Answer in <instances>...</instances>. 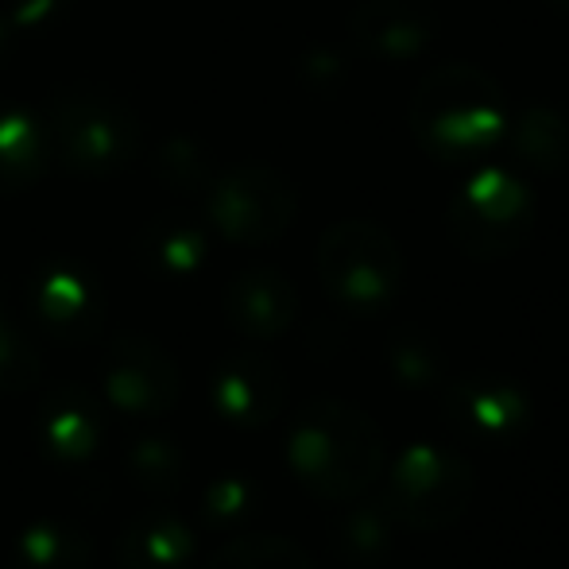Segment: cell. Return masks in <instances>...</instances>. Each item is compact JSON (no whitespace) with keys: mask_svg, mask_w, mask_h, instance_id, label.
<instances>
[{"mask_svg":"<svg viewBox=\"0 0 569 569\" xmlns=\"http://www.w3.org/2000/svg\"><path fill=\"white\" fill-rule=\"evenodd\" d=\"M128 472L151 496H174L187 480V457L167 435H136L128 446Z\"/></svg>","mask_w":569,"mask_h":569,"instance_id":"d6986e66","label":"cell"},{"mask_svg":"<svg viewBox=\"0 0 569 569\" xmlns=\"http://www.w3.org/2000/svg\"><path fill=\"white\" fill-rule=\"evenodd\" d=\"M47 140H51V156L62 159L74 174L106 179L132 163L140 120L117 93L93 82H74L54 98Z\"/></svg>","mask_w":569,"mask_h":569,"instance_id":"3957f363","label":"cell"},{"mask_svg":"<svg viewBox=\"0 0 569 569\" xmlns=\"http://www.w3.org/2000/svg\"><path fill=\"white\" fill-rule=\"evenodd\" d=\"M194 531L174 511H143L120 531L117 569H190Z\"/></svg>","mask_w":569,"mask_h":569,"instance_id":"5bb4252c","label":"cell"},{"mask_svg":"<svg viewBox=\"0 0 569 569\" xmlns=\"http://www.w3.org/2000/svg\"><path fill=\"white\" fill-rule=\"evenodd\" d=\"M415 140L442 163H469L508 132V93L469 62L430 70L411 98Z\"/></svg>","mask_w":569,"mask_h":569,"instance_id":"7a4b0ae2","label":"cell"},{"mask_svg":"<svg viewBox=\"0 0 569 569\" xmlns=\"http://www.w3.org/2000/svg\"><path fill=\"white\" fill-rule=\"evenodd\" d=\"M4 59H8V23L0 16V67H4Z\"/></svg>","mask_w":569,"mask_h":569,"instance_id":"cb8c5ba5","label":"cell"},{"mask_svg":"<svg viewBox=\"0 0 569 569\" xmlns=\"http://www.w3.org/2000/svg\"><path fill=\"white\" fill-rule=\"evenodd\" d=\"M299 198L276 167H232L206 187V218L232 244H271L295 221Z\"/></svg>","mask_w":569,"mask_h":569,"instance_id":"52a82bcc","label":"cell"},{"mask_svg":"<svg viewBox=\"0 0 569 569\" xmlns=\"http://www.w3.org/2000/svg\"><path fill=\"white\" fill-rule=\"evenodd\" d=\"M36 435L54 461H90L106 438L101 399L82 383H59L39 403Z\"/></svg>","mask_w":569,"mask_h":569,"instance_id":"4fadbf2b","label":"cell"},{"mask_svg":"<svg viewBox=\"0 0 569 569\" xmlns=\"http://www.w3.org/2000/svg\"><path fill=\"white\" fill-rule=\"evenodd\" d=\"M39 383V352L0 310V396H23Z\"/></svg>","mask_w":569,"mask_h":569,"instance_id":"44dd1931","label":"cell"},{"mask_svg":"<svg viewBox=\"0 0 569 569\" xmlns=\"http://www.w3.org/2000/svg\"><path fill=\"white\" fill-rule=\"evenodd\" d=\"M31 315L47 338L62 345H90L106 326V291L78 263H47L31 279Z\"/></svg>","mask_w":569,"mask_h":569,"instance_id":"9c48e42d","label":"cell"},{"mask_svg":"<svg viewBox=\"0 0 569 569\" xmlns=\"http://www.w3.org/2000/svg\"><path fill=\"white\" fill-rule=\"evenodd\" d=\"M287 465L310 496L349 503L383 472V430L345 399H310L287 430Z\"/></svg>","mask_w":569,"mask_h":569,"instance_id":"6da1fadb","label":"cell"},{"mask_svg":"<svg viewBox=\"0 0 569 569\" xmlns=\"http://www.w3.org/2000/svg\"><path fill=\"white\" fill-rule=\"evenodd\" d=\"M226 318L237 333L252 341H276L295 326L299 315V291L276 268H244L226 287Z\"/></svg>","mask_w":569,"mask_h":569,"instance_id":"8fae6325","label":"cell"},{"mask_svg":"<svg viewBox=\"0 0 569 569\" xmlns=\"http://www.w3.org/2000/svg\"><path fill=\"white\" fill-rule=\"evenodd\" d=\"M318 276L338 307L376 315L403 283V252L376 221H338L318 240Z\"/></svg>","mask_w":569,"mask_h":569,"instance_id":"277c9868","label":"cell"},{"mask_svg":"<svg viewBox=\"0 0 569 569\" xmlns=\"http://www.w3.org/2000/svg\"><path fill=\"white\" fill-rule=\"evenodd\" d=\"M287 399V376L263 352H232L213 372V407L240 430H260L279 419Z\"/></svg>","mask_w":569,"mask_h":569,"instance_id":"30bf717a","label":"cell"},{"mask_svg":"<svg viewBox=\"0 0 569 569\" xmlns=\"http://www.w3.org/2000/svg\"><path fill=\"white\" fill-rule=\"evenodd\" d=\"M450 240L472 260H503L531 240L535 198L516 174L480 171L450 202Z\"/></svg>","mask_w":569,"mask_h":569,"instance_id":"5b68a950","label":"cell"},{"mask_svg":"<svg viewBox=\"0 0 569 569\" xmlns=\"http://www.w3.org/2000/svg\"><path fill=\"white\" fill-rule=\"evenodd\" d=\"M136 256L151 276H194L206 263V232L187 213H159L136 232Z\"/></svg>","mask_w":569,"mask_h":569,"instance_id":"2e32d148","label":"cell"},{"mask_svg":"<svg viewBox=\"0 0 569 569\" xmlns=\"http://www.w3.org/2000/svg\"><path fill=\"white\" fill-rule=\"evenodd\" d=\"M51 140L36 113L16 101H0V194H20L43 179Z\"/></svg>","mask_w":569,"mask_h":569,"instance_id":"9a60e30c","label":"cell"},{"mask_svg":"<svg viewBox=\"0 0 569 569\" xmlns=\"http://www.w3.org/2000/svg\"><path fill=\"white\" fill-rule=\"evenodd\" d=\"M349 31L372 59L403 62L435 36V8L427 0H360L349 16Z\"/></svg>","mask_w":569,"mask_h":569,"instance_id":"7c38bea8","label":"cell"},{"mask_svg":"<svg viewBox=\"0 0 569 569\" xmlns=\"http://www.w3.org/2000/svg\"><path fill=\"white\" fill-rule=\"evenodd\" d=\"M516 148L539 171H562L569 156V124L555 109H527L516 124Z\"/></svg>","mask_w":569,"mask_h":569,"instance_id":"ffe728a7","label":"cell"},{"mask_svg":"<svg viewBox=\"0 0 569 569\" xmlns=\"http://www.w3.org/2000/svg\"><path fill=\"white\" fill-rule=\"evenodd\" d=\"M555 4H558V8H569V0H555Z\"/></svg>","mask_w":569,"mask_h":569,"instance_id":"d4e9b609","label":"cell"},{"mask_svg":"<svg viewBox=\"0 0 569 569\" xmlns=\"http://www.w3.org/2000/svg\"><path fill=\"white\" fill-rule=\"evenodd\" d=\"M252 508V485L240 477H221L206 488L202 496V516L206 523L221 527V523H237L244 511Z\"/></svg>","mask_w":569,"mask_h":569,"instance_id":"7402d4cb","label":"cell"},{"mask_svg":"<svg viewBox=\"0 0 569 569\" xmlns=\"http://www.w3.org/2000/svg\"><path fill=\"white\" fill-rule=\"evenodd\" d=\"M93 542L70 519H39L16 539V569H90Z\"/></svg>","mask_w":569,"mask_h":569,"instance_id":"e0dca14e","label":"cell"},{"mask_svg":"<svg viewBox=\"0 0 569 569\" xmlns=\"http://www.w3.org/2000/svg\"><path fill=\"white\" fill-rule=\"evenodd\" d=\"M156 174H163L171 187L179 190H198L210 187V174H206V159L198 156V148L190 140H174L171 148L163 151V159H156Z\"/></svg>","mask_w":569,"mask_h":569,"instance_id":"603a6c76","label":"cell"},{"mask_svg":"<svg viewBox=\"0 0 569 569\" xmlns=\"http://www.w3.org/2000/svg\"><path fill=\"white\" fill-rule=\"evenodd\" d=\"M202 569H318L315 558L287 535H240L210 555Z\"/></svg>","mask_w":569,"mask_h":569,"instance_id":"ac0fdd59","label":"cell"},{"mask_svg":"<svg viewBox=\"0 0 569 569\" xmlns=\"http://www.w3.org/2000/svg\"><path fill=\"white\" fill-rule=\"evenodd\" d=\"M101 391L117 411L132 415V419H159L179 403L182 376L174 357L156 338L120 333L106 349Z\"/></svg>","mask_w":569,"mask_h":569,"instance_id":"ba28073f","label":"cell"},{"mask_svg":"<svg viewBox=\"0 0 569 569\" xmlns=\"http://www.w3.org/2000/svg\"><path fill=\"white\" fill-rule=\"evenodd\" d=\"M477 477L465 457L442 446H411L399 453L391 469V511L403 519L411 531H446L469 511Z\"/></svg>","mask_w":569,"mask_h":569,"instance_id":"8992f818","label":"cell"}]
</instances>
